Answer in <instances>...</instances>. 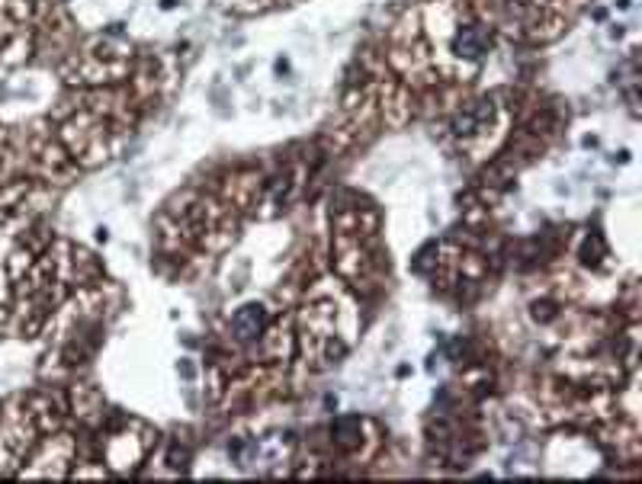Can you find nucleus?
<instances>
[{"instance_id":"obj_2","label":"nucleus","mask_w":642,"mask_h":484,"mask_svg":"<svg viewBox=\"0 0 642 484\" xmlns=\"http://www.w3.org/2000/svg\"><path fill=\"white\" fill-rule=\"evenodd\" d=\"M485 46H489V39H485V32H482V29H475V26L463 29V32H459V39H456V52L466 55V58H482Z\"/></svg>"},{"instance_id":"obj_1","label":"nucleus","mask_w":642,"mask_h":484,"mask_svg":"<svg viewBox=\"0 0 642 484\" xmlns=\"http://www.w3.org/2000/svg\"><path fill=\"white\" fill-rule=\"evenodd\" d=\"M264 324H267V311L257 308V305H247V308H241L235 314V321H231V327H235L238 340H254L260 331H264Z\"/></svg>"}]
</instances>
